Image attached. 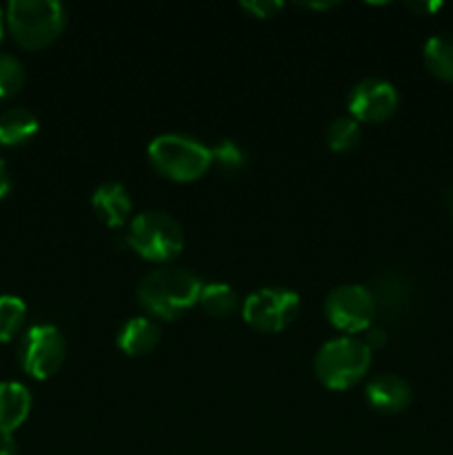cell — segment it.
<instances>
[{"instance_id": "obj_23", "label": "cell", "mask_w": 453, "mask_h": 455, "mask_svg": "<svg viewBox=\"0 0 453 455\" xmlns=\"http://www.w3.org/2000/svg\"><path fill=\"white\" fill-rule=\"evenodd\" d=\"M364 345L369 347V349H380V347H385L386 342V331L382 327H376V324H371V327L364 331V338H362Z\"/></svg>"}, {"instance_id": "obj_12", "label": "cell", "mask_w": 453, "mask_h": 455, "mask_svg": "<svg viewBox=\"0 0 453 455\" xmlns=\"http://www.w3.org/2000/svg\"><path fill=\"white\" fill-rule=\"evenodd\" d=\"M91 207L107 227L115 229V227H123L127 222L133 209V200L127 187L120 185V182H102L91 194Z\"/></svg>"}, {"instance_id": "obj_24", "label": "cell", "mask_w": 453, "mask_h": 455, "mask_svg": "<svg viewBox=\"0 0 453 455\" xmlns=\"http://www.w3.org/2000/svg\"><path fill=\"white\" fill-rule=\"evenodd\" d=\"M12 191V178H9L7 164H4L3 156H0V200Z\"/></svg>"}, {"instance_id": "obj_18", "label": "cell", "mask_w": 453, "mask_h": 455, "mask_svg": "<svg viewBox=\"0 0 453 455\" xmlns=\"http://www.w3.org/2000/svg\"><path fill=\"white\" fill-rule=\"evenodd\" d=\"M27 318V305L22 298L4 293L0 296V345L20 333Z\"/></svg>"}, {"instance_id": "obj_28", "label": "cell", "mask_w": 453, "mask_h": 455, "mask_svg": "<svg viewBox=\"0 0 453 455\" xmlns=\"http://www.w3.org/2000/svg\"><path fill=\"white\" fill-rule=\"evenodd\" d=\"M3 34H4V22H3V12H0V40H3Z\"/></svg>"}, {"instance_id": "obj_1", "label": "cell", "mask_w": 453, "mask_h": 455, "mask_svg": "<svg viewBox=\"0 0 453 455\" xmlns=\"http://www.w3.org/2000/svg\"><path fill=\"white\" fill-rule=\"evenodd\" d=\"M203 280L180 267H160L149 271L138 284V300L151 318L176 320L198 305Z\"/></svg>"}, {"instance_id": "obj_9", "label": "cell", "mask_w": 453, "mask_h": 455, "mask_svg": "<svg viewBox=\"0 0 453 455\" xmlns=\"http://www.w3.org/2000/svg\"><path fill=\"white\" fill-rule=\"evenodd\" d=\"M398 92L389 80L362 78L351 87L346 107L358 123L378 124L389 120L398 109Z\"/></svg>"}, {"instance_id": "obj_29", "label": "cell", "mask_w": 453, "mask_h": 455, "mask_svg": "<svg viewBox=\"0 0 453 455\" xmlns=\"http://www.w3.org/2000/svg\"><path fill=\"white\" fill-rule=\"evenodd\" d=\"M449 209H451V216H453V189L451 194H449Z\"/></svg>"}, {"instance_id": "obj_13", "label": "cell", "mask_w": 453, "mask_h": 455, "mask_svg": "<svg viewBox=\"0 0 453 455\" xmlns=\"http://www.w3.org/2000/svg\"><path fill=\"white\" fill-rule=\"evenodd\" d=\"M160 342V327L154 318H147V315H133L129 318L123 327L118 329V336H115V345L123 351L124 355H145L149 351L155 349V345Z\"/></svg>"}, {"instance_id": "obj_6", "label": "cell", "mask_w": 453, "mask_h": 455, "mask_svg": "<svg viewBox=\"0 0 453 455\" xmlns=\"http://www.w3.org/2000/svg\"><path fill=\"white\" fill-rule=\"evenodd\" d=\"M67 358V342L53 324H34L18 342V364L27 376L47 380L60 371Z\"/></svg>"}, {"instance_id": "obj_20", "label": "cell", "mask_w": 453, "mask_h": 455, "mask_svg": "<svg viewBox=\"0 0 453 455\" xmlns=\"http://www.w3.org/2000/svg\"><path fill=\"white\" fill-rule=\"evenodd\" d=\"M211 164H216L222 173H238L247 164V151L235 140H220L211 147Z\"/></svg>"}, {"instance_id": "obj_3", "label": "cell", "mask_w": 453, "mask_h": 455, "mask_svg": "<svg viewBox=\"0 0 453 455\" xmlns=\"http://www.w3.org/2000/svg\"><path fill=\"white\" fill-rule=\"evenodd\" d=\"M147 158L160 176L194 182L211 167V149L187 133H160L147 147Z\"/></svg>"}, {"instance_id": "obj_21", "label": "cell", "mask_w": 453, "mask_h": 455, "mask_svg": "<svg viewBox=\"0 0 453 455\" xmlns=\"http://www.w3.org/2000/svg\"><path fill=\"white\" fill-rule=\"evenodd\" d=\"M25 84V65L13 53H0V100L13 98Z\"/></svg>"}, {"instance_id": "obj_11", "label": "cell", "mask_w": 453, "mask_h": 455, "mask_svg": "<svg viewBox=\"0 0 453 455\" xmlns=\"http://www.w3.org/2000/svg\"><path fill=\"white\" fill-rule=\"evenodd\" d=\"M373 302H376L378 315L385 318H395L407 309L409 300H411V287L407 280L398 274V271H382L373 278L371 287Z\"/></svg>"}, {"instance_id": "obj_26", "label": "cell", "mask_w": 453, "mask_h": 455, "mask_svg": "<svg viewBox=\"0 0 453 455\" xmlns=\"http://www.w3.org/2000/svg\"><path fill=\"white\" fill-rule=\"evenodd\" d=\"M407 7L416 13H433L435 9L442 7V3H407Z\"/></svg>"}, {"instance_id": "obj_19", "label": "cell", "mask_w": 453, "mask_h": 455, "mask_svg": "<svg viewBox=\"0 0 453 455\" xmlns=\"http://www.w3.org/2000/svg\"><path fill=\"white\" fill-rule=\"evenodd\" d=\"M362 138V129L354 116H340L327 127V145L331 151H351Z\"/></svg>"}, {"instance_id": "obj_10", "label": "cell", "mask_w": 453, "mask_h": 455, "mask_svg": "<svg viewBox=\"0 0 453 455\" xmlns=\"http://www.w3.org/2000/svg\"><path fill=\"white\" fill-rule=\"evenodd\" d=\"M364 398L369 407L380 413H400L411 404L413 391L404 378L395 373H378L364 387Z\"/></svg>"}, {"instance_id": "obj_15", "label": "cell", "mask_w": 453, "mask_h": 455, "mask_svg": "<svg viewBox=\"0 0 453 455\" xmlns=\"http://www.w3.org/2000/svg\"><path fill=\"white\" fill-rule=\"evenodd\" d=\"M38 118L25 107H12L0 114V145L20 147L38 133Z\"/></svg>"}, {"instance_id": "obj_17", "label": "cell", "mask_w": 453, "mask_h": 455, "mask_svg": "<svg viewBox=\"0 0 453 455\" xmlns=\"http://www.w3.org/2000/svg\"><path fill=\"white\" fill-rule=\"evenodd\" d=\"M200 309L204 311L211 318H226V315L234 314L238 307H242L238 293L231 284L226 283H209L203 284V291L198 298Z\"/></svg>"}, {"instance_id": "obj_14", "label": "cell", "mask_w": 453, "mask_h": 455, "mask_svg": "<svg viewBox=\"0 0 453 455\" xmlns=\"http://www.w3.org/2000/svg\"><path fill=\"white\" fill-rule=\"evenodd\" d=\"M31 394L22 382H0V434L13 435L31 413Z\"/></svg>"}, {"instance_id": "obj_5", "label": "cell", "mask_w": 453, "mask_h": 455, "mask_svg": "<svg viewBox=\"0 0 453 455\" xmlns=\"http://www.w3.org/2000/svg\"><path fill=\"white\" fill-rule=\"evenodd\" d=\"M129 249L151 262H169L185 249V229L167 212H142L127 231Z\"/></svg>"}, {"instance_id": "obj_7", "label": "cell", "mask_w": 453, "mask_h": 455, "mask_svg": "<svg viewBox=\"0 0 453 455\" xmlns=\"http://www.w3.org/2000/svg\"><path fill=\"white\" fill-rule=\"evenodd\" d=\"M300 314V296L278 287H262L242 302V320L262 333L284 331Z\"/></svg>"}, {"instance_id": "obj_2", "label": "cell", "mask_w": 453, "mask_h": 455, "mask_svg": "<svg viewBox=\"0 0 453 455\" xmlns=\"http://www.w3.org/2000/svg\"><path fill=\"white\" fill-rule=\"evenodd\" d=\"M7 27L22 49H44L60 38L67 27V9L58 0H12Z\"/></svg>"}, {"instance_id": "obj_8", "label": "cell", "mask_w": 453, "mask_h": 455, "mask_svg": "<svg viewBox=\"0 0 453 455\" xmlns=\"http://www.w3.org/2000/svg\"><path fill=\"white\" fill-rule=\"evenodd\" d=\"M324 315L329 324L345 331L346 336L364 333L378 318L376 302L369 287L362 284H340L324 298Z\"/></svg>"}, {"instance_id": "obj_16", "label": "cell", "mask_w": 453, "mask_h": 455, "mask_svg": "<svg viewBox=\"0 0 453 455\" xmlns=\"http://www.w3.org/2000/svg\"><path fill=\"white\" fill-rule=\"evenodd\" d=\"M422 58L435 78L453 83V34L431 36L422 49Z\"/></svg>"}, {"instance_id": "obj_25", "label": "cell", "mask_w": 453, "mask_h": 455, "mask_svg": "<svg viewBox=\"0 0 453 455\" xmlns=\"http://www.w3.org/2000/svg\"><path fill=\"white\" fill-rule=\"evenodd\" d=\"M0 455H18V444L13 435L0 434Z\"/></svg>"}, {"instance_id": "obj_4", "label": "cell", "mask_w": 453, "mask_h": 455, "mask_svg": "<svg viewBox=\"0 0 453 455\" xmlns=\"http://www.w3.org/2000/svg\"><path fill=\"white\" fill-rule=\"evenodd\" d=\"M371 367V349L360 338L340 336L324 342L315 354L314 369L318 380L331 391L358 385Z\"/></svg>"}, {"instance_id": "obj_22", "label": "cell", "mask_w": 453, "mask_h": 455, "mask_svg": "<svg viewBox=\"0 0 453 455\" xmlns=\"http://www.w3.org/2000/svg\"><path fill=\"white\" fill-rule=\"evenodd\" d=\"M240 7L253 18H271L278 12H282L284 4L278 0H249V3H240Z\"/></svg>"}, {"instance_id": "obj_27", "label": "cell", "mask_w": 453, "mask_h": 455, "mask_svg": "<svg viewBox=\"0 0 453 455\" xmlns=\"http://www.w3.org/2000/svg\"><path fill=\"white\" fill-rule=\"evenodd\" d=\"M338 3H333V0H329V3H302V7L306 9H331L336 7Z\"/></svg>"}]
</instances>
